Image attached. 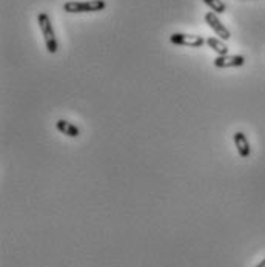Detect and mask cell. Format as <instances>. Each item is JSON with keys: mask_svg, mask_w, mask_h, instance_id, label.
Listing matches in <instances>:
<instances>
[{"mask_svg": "<svg viewBox=\"0 0 265 267\" xmlns=\"http://www.w3.org/2000/svg\"><path fill=\"white\" fill-rule=\"evenodd\" d=\"M205 22H207V25H208L211 30H213L222 40H228V39L231 37L230 30L219 20L218 14H215L213 11H210V13L205 14Z\"/></svg>", "mask_w": 265, "mask_h": 267, "instance_id": "cell-4", "label": "cell"}, {"mask_svg": "<svg viewBox=\"0 0 265 267\" xmlns=\"http://www.w3.org/2000/svg\"><path fill=\"white\" fill-rule=\"evenodd\" d=\"M56 128H57L62 135H65V136H68V138H77V136L80 135L79 127H76L74 124H71V122H68V121H65V119H59V121L56 122Z\"/></svg>", "mask_w": 265, "mask_h": 267, "instance_id": "cell-7", "label": "cell"}, {"mask_svg": "<svg viewBox=\"0 0 265 267\" xmlns=\"http://www.w3.org/2000/svg\"><path fill=\"white\" fill-rule=\"evenodd\" d=\"M205 43L213 49V51H216L219 56H225V55H228V46L225 45V42L222 40V39H216V37H208V39H205Z\"/></svg>", "mask_w": 265, "mask_h": 267, "instance_id": "cell-8", "label": "cell"}, {"mask_svg": "<svg viewBox=\"0 0 265 267\" xmlns=\"http://www.w3.org/2000/svg\"><path fill=\"white\" fill-rule=\"evenodd\" d=\"M107 8L105 0H83V2H76L70 0L64 5V11L70 14H82V13H97Z\"/></svg>", "mask_w": 265, "mask_h": 267, "instance_id": "cell-2", "label": "cell"}, {"mask_svg": "<svg viewBox=\"0 0 265 267\" xmlns=\"http://www.w3.org/2000/svg\"><path fill=\"white\" fill-rule=\"evenodd\" d=\"M233 141H234V145L238 148V153L241 157H248L251 154V147H250V142L245 136V133L242 131H236L233 135Z\"/></svg>", "mask_w": 265, "mask_h": 267, "instance_id": "cell-6", "label": "cell"}, {"mask_svg": "<svg viewBox=\"0 0 265 267\" xmlns=\"http://www.w3.org/2000/svg\"><path fill=\"white\" fill-rule=\"evenodd\" d=\"M37 23H39L40 31H42L46 51L51 52V55H54V52H57V49H59V43H57V39H56V34H54V28H52L49 16L46 13H40L37 16Z\"/></svg>", "mask_w": 265, "mask_h": 267, "instance_id": "cell-1", "label": "cell"}, {"mask_svg": "<svg viewBox=\"0 0 265 267\" xmlns=\"http://www.w3.org/2000/svg\"><path fill=\"white\" fill-rule=\"evenodd\" d=\"M213 64L216 68H236L245 64V58L241 55H225V56H218Z\"/></svg>", "mask_w": 265, "mask_h": 267, "instance_id": "cell-5", "label": "cell"}, {"mask_svg": "<svg viewBox=\"0 0 265 267\" xmlns=\"http://www.w3.org/2000/svg\"><path fill=\"white\" fill-rule=\"evenodd\" d=\"M203 4L215 14H224L227 11V5L224 4V0H203Z\"/></svg>", "mask_w": 265, "mask_h": 267, "instance_id": "cell-9", "label": "cell"}, {"mask_svg": "<svg viewBox=\"0 0 265 267\" xmlns=\"http://www.w3.org/2000/svg\"><path fill=\"white\" fill-rule=\"evenodd\" d=\"M256 267H265V258H263V259H262V261H260L257 265H256Z\"/></svg>", "mask_w": 265, "mask_h": 267, "instance_id": "cell-10", "label": "cell"}, {"mask_svg": "<svg viewBox=\"0 0 265 267\" xmlns=\"http://www.w3.org/2000/svg\"><path fill=\"white\" fill-rule=\"evenodd\" d=\"M170 42L179 46H190V48H200L205 43L202 36L196 34H185V33H173L170 36Z\"/></svg>", "mask_w": 265, "mask_h": 267, "instance_id": "cell-3", "label": "cell"}]
</instances>
